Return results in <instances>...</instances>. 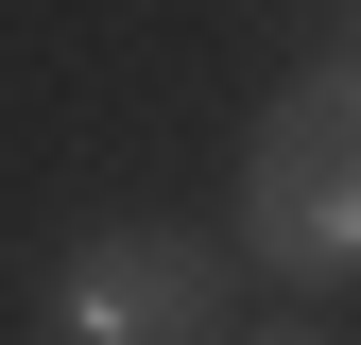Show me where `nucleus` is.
Returning <instances> with one entry per match:
<instances>
[{"label":"nucleus","instance_id":"1","mask_svg":"<svg viewBox=\"0 0 361 345\" xmlns=\"http://www.w3.org/2000/svg\"><path fill=\"white\" fill-rule=\"evenodd\" d=\"M241 259L293 293H361V52L293 69L241 139Z\"/></svg>","mask_w":361,"mask_h":345},{"label":"nucleus","instance_id":"2","mask_svg":"<svg viewBox=\"0 0 361 345\" xmlns=\"http://www.w3.org/2000/svg\"><path fill=\"white\" fill-rule=\"evenodd\" d=\"M35 345H224V242L190 225H69L35 276Z\"/></svg>","mask_w":361,"mask_h":345},{"label":"nucleus","instance_id":"3","mask_svg":"<svg viewBox=\"0 0 361 345\" xmlns=\"http://www.w3.org/2000/svg\"><path fill=\"white\" fill-rule=\"evenodd\" d=\"M224 345H327V328H224Z\"/></svg>","mask_w":361,"mask_h":345}]
</instances>
